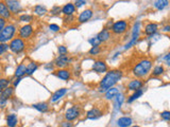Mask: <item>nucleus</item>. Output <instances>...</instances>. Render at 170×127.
<instances>
[{"label": "nucleus", "mask_w": 170, "mask_h": 127, "mask_svg": "<svg viewBox=\"0 0 170 127\" xmlns=\"http://www.w3.org/2000/svg\"><path fill=\"white\" fill-rule=\"evenodd\" d=\"M122 76V72L120 70H112V71H109L108 73L105 74V76L102 78L100 83V91H105V90H109L111 88H113L115 84L119 82V80Z\"/></svg>", "instance_id": "nucleus-1"}, {"label": "nucleus", "mask_w": 170, "mask_h": 127, "mask_svg": "<svg viewBox=\"0 0 170 127\" xmlns=\"http://www.w3.org/2000/svg\"><path fill=\"white\" fill-rule=\"evenodd\" d=\"M151 67H152V62L150 59H143L133 68L132 72L136 77H143L149 73Z\"/></svg>", "instance_id": "nucleus-2"}, {"label": "nucleus", "mask_w": 170, "mask_h": 127, "mask_svg": "<svg viewBox=\"0 0 170 127\" xmlns=\"http://www.w3.org/2000/svg\"><path fill=\"white\" fill-rule=\"evenodd\" d=\"M16 33V27L14 25H7L5 29L0 33V44H5L9 40H12Z\"/></svg>", "instance_id": "nucleus-3"}, {"label": "nucleus", "mask_w": 170, "mask_h": 127, "mask_svg": "<svg viewBox=\"0 0 170 127\" xmlns=\"http://www.w3.org/2000/svg\"><path fill=\"white\" fill-rule=\"evenodd\" d=\"M25 48H26V42L21 38H14L9 44V49L15 54L21 53L25 50Z\"/></svg>", "instance_id": "nucleus-4"}, {"label": "nucleus", "mask_w": 170, "mask_h": 127, "mask_svg": "<svg viewBox=\"0 0 170 127\" xmlns=\"http://www.w3.org/2000/svg\"><path fill=\"white\" fill-rule=\"evenodd\" d=\"M128 29V23L125 20H119V21H116L115 23H113L112 26V32L116 35H119V34H122L127 31Z\"/></svg>", "instance_id": "nucleus-5"}, {"label": "nucleus", "mask_w": 170, "mask_h": 127, "mask_svg": "<svg viewBox=\"0 0 170 127\" xmlns=\"http://www.w3.org/2000/svg\"><path fill=\"white\" fill-rule=\"evenodd\" d=\"M79 116H80V110H79V108L77 107V106H74V107L68 108V109L66 110V112H65V119L68 121V122L78 119Z\"/></svg>", "instance_id": "nucleus-6"}, {"label": "nucleus", "mask_w": 170, "mask_h": 127, "mask_svg": "<svg viewBox=\"0 0 170 127\" xmlns=\"http://www.w3.org/2000/svg\"><path fill=\"white\" fill-rule=\"evenodd\" d=\"M14 93V87H8L2 90L0 94V105H5Z\"/></svg>", "instance_id": "nucleus-7"}, {"label": "nucleus", "mask_w": 170, "mask_h": 127, "mask_svg": "<svg viewBox=\"0 0 170 127\" xmlns=\"http://www.w3.org/2000/svg\"><path fill=\"white\" fill-rule=\"evenodd\" d=\"M32 34H33V27L31 25H25L24 27L20 28L19 36L21 39H27Z\"/></svg>", "instance_id": "nucleus-8"}, {"label": "nucleus", "mask_w": 170, "mask_h": 127, "mask_svg": "<svg viewBox=\"0 0 170 127\" xmlns=\"http://www.w3.org/2000/svg\"><path fill=\"white\" fill-rule=\"evenodd\" d=\"M92 69L97 73H104V72L108 71V66L102 60H97V62H94Z\"/></svg>", "instance_id": "nucleus-9"}, {"label": "nucleus", "mask_w": 170, "mask_h": 127, "mask_svg": "<svg viewBox=\"0 0 170 127\" xmlns=\"http://www.w3.org/2000/svg\"><path fill=\"white\" fill-rule=\"evenodd\" d=\"M69 62L70 59L68 58L67 55H60L54 60V66L58 68H64L69 64Z\"/></svg>", "instance_id": "nucleus-10"}, {"label": "nucleus", "mask_w": 170, "mask_h": 127, "mask_svg": "<svg viewBox=\"0 0 170 127\" xmlns=\"http://www.w3.org/2000/svg\"><path fill=\"white\" fill-rule=\"evenodd\" d=\"M8 8L11 12H13L14 14H17L21 11V5H20L19 1H15V0H9V1H5Z\"/></svg>", "instance_id": "nucleus-11"}, {"label": "nucleus", "mask_w": 170, "mask_h": 127, "mask_svg": "<svg viewBox=\"0 0 170 127\" xmlns=\"http://www.w3.org/2000/svg\"><path fill=\"white\" fill-rule=\"evenodd\" d=\"M0 17L5 20L11 17V11L9 10L5 1H0Z\"/></svg>", "instance_id": "nucleus-12"}, {"label": "nucleus", "mask_w": 170, "mask_h": 127, "mask_svg": "<svg viewBox=\"0 0 170 127\" xmlns=\"http://www.w3.org/2000/svg\"><path fill=\"white\" fill-rule=\"evenodd\" d=\"M92 16H93L92 10L90 9L85 10V11H83L82 13H80V15H79V17H78V21L80 23H86V21H88V20L92 18Z\"/></svg>", "instance_id": "nucleus-13"}, {"label": "nucleus", "mask_w": 170, "mask_h": 127, "mask_svg": "<svg viewBox=\"0 0 170 127\" xmlns=\"http://www.w3.org/2000/svg\"><path fill=\"white\" fill-rule=\"evenodd\" d=\"M74 12H76V7H74V3H66L62 8V13L65 16H72Z\"/></svg>", "instance_id": "nucleus-14"}, {"label": "nucleus", "mask_w": 170, "mask_h": 127, "mask_svg": "<svg viewBox=\"0 0 170 127\" xmlns=\"http://www.w3.org/2000/svg\"><path fill=\"white\" fill-rule=\"evenodd\" d=\"M143 83L141 82V80H131L129 84H128V88H129V90H132V91H136V90L140 89L141 87H143Z\"/></svg>", "instance_id": "nucleus-15"}, {"label": "nucleus", "mask_w": 170, "mask_h": 127, "mask_svg": "<svg viewBox=\"0 0 170 127\" xmlns=\"http://www.w3.org/2000/svg\"><path fill=\"white\" fill-rule=\"evenodd\" d=\"M66 93H67V89H66V88H62V89L56 90V91L53 93V95H52L51 102H53V103L56 102V101H58L60 98H62Z\"/></svg>", "instance_id": "nucleus-16"}, {"label": "nucleus", "mask_w": 170, "mask_h": 127, "mask_svg": "<svg viewBox=\"0 0 170 127\" xmlns=\"http://www.w3.org/2000/svg\"><path fill=\"white\" fill-rule=\"evenodd\" d=\"M132 119L128 118V116H122V118L118 119V121H117V125L119 127H129L132 125Z\"/></svg>", "instance_id": "nucleus-17"}, {"label": "nucleus", "mask_w": 170, "mask_h": 127, "mask_svg": "<svg viewBox=\"0 0 170 127\" xmlns=\"http://www.w3.org/2000/svg\"><path fill=\"white\" fill-rule=\"evenodd\" d=\"M56 76L63 80H68L70 78V71L66 69H60L55 72Z\"/></svg>", "instance_id": "nucleus-18"}, {"label": "nucleus", "mask_w": 170, "mask_h": 127, "mask_svg": "<svg viewBox=\"0 0 170 127\" xmlns=\"http://www.w3.org/2000/svg\"><path fill=\"white\" fill-rule=\"evenodd\" d=\"M101 116H102V112H101V110L98 109V108H93L92 110H90V111L86 113V118L92 119V120L100 118Z\"/></svg>", "instance_id": "nucleus-19"}, {"label": "nucleus", "mask_w": 170, "mask_h": 127, "mask_svg": "<svg viewBox=\"0 0 170 127\" xmlns=\"http://www.w3.org/2000/svg\"><path fill=\"white\" fill-rule=\"evenodd\" d=\"M157 28H159L157 23H148L145 27V34L146 35H152V34H154L157 31Z\"/></svg>", "instance_id": "nucleus-20"}, {"label": "nucleus", "mask_w": 170, "mask_h": 127, "mask_svg": "<svg viewBox=\"0 0 170 127\" xmlns=\"http://www.w3.org/2000/svg\"><path fill=\"white\" fill-rule=\"evenodd\" d=\"M18 123V116L15 113H11L7 118V125L9 127H15Z\"/></svg>", "instance_id": "nucleus-21"}, {"label": "nucleus", "mask_w": 170, "mask_h": 127, "mask_svg": "<svg viewBox=\"0 0 170 127\" xmlns=\"http://www.w3.org/2000/svg\"><path fill=\"white\" fill-rule=\"evenodd\" d=\"M97 37L100 39L101 42L108 41V40L110 39V37H111V33H110V31H109L108 29H104L98 34V36H97Z\"/></svg>", "instance_id": "nucleus-22"}, {"label": "nucleus", "mask_w": 170, "mask_h": 127, "mask_svg": "<svg viewBox=\"0 0 170 127\" xmlns=\"http://www.w3.org/2000/svg\"><path fill=\"white\" fill-rule=\"evenodd\" d=\"M37 68H38L37 62H29V64L27 65V68H26V74H28V75H32V74L37 70Z\"/></svg>", "instance_id": "nucleus-23"}, {"label": "nucleus", "mask_w": 170, "mask_h": 127, "mask_svg": "<svg viewBox=\"0 0 170 127\" xmlns=\"http://www.w3.org/2000/svg\"><path fill=\"white\" fill-rule=\"evenodd\" d=\"M26 68H27V66H26L25 64H20V65L18 66L15 70V76L16 77L21 78V76L25 75L26 74Z\"/></svg>", "instance_id": "nucleus-24"}, {"label": "nucleus", "mask_w": 170, "mask_h": 127, "mask_svg": "<svg viewBox=\"0 0 170 127\" xmlns=\"http://www.w3.org/2000/svg\"><path fill=\"white\" fill-rule=\"evenodd\" d=\"M119 94V90L117 89V88H111V89H109L108 91H106V93H105V98H108V100H111V98H116L117 95Z\"/></svg>", "instance_id": "nucleus-25"}, {"label": "nucleus", "mask_w": 170, "mask_h": 127, "mask_svg": "<svg viewBox=\"0 0 170 127\" xmlns=\"http://www.w3.org/2000/svg\"><path fill=\"white\" fill-rule=\"evenodd\" d=\"M33 108H35L36 110L40 112H46L49 109V106L47 103H38V104H33Z\"/></svg>", "instance_id": "nucleus-26"}, {"label": "nucleus", "mask_w": 170, "mask_h": 127, "mask_svg": "<svg viewBox=\"0 0 170 127\" xmlns=\"http://www.w3.org/2000/svg\"><path fill=\"white\" fill-rule=\"evenodd\" d=\"M168 5H169V1H167V0H159V1H155V2L153 3L154 8H155V9H157V10L165 9Z\"/></svg>", "instance_id": "nucleus-27"}, {"label": "nucleus", "mask_w": 170, "mask_h": 127, "mask_svg": "<svg viewBox=\"0 0 170 127\" xmlns=\"http://www.w3.org/2000/svg\"><path fill=\"white\" fill-rule=\"evenodd\" d=\"M34 13L38 16H42L47 13V9H46L44 5H35V8H34Z\"/></svg>", "instance_id": "nucleus-28"}, {"label": "nucleus", "mask_w": 170, "mask_h": 127, "mask_svg": "<svg viewBox=\"0 0 170 127\" xmlns=\"http://www.w3.org/2000/svg\"><path fill=\"white\" fill-rule=\"evenodd\" d=\"M164 71H165V69H164V67L162 65L159 66H156V67L153 69V72L152 74L154 76H159V75H162V74L164 73Z\"/></svg>", "instance_id": "nucleus-29"}, {"label": "nucleus", "mask_w": 170, "mask_h": 127, "mask_svg": "<svg viewBox=\"0 0 170 127\" xmlns=\"http://www.w3.org/2000/svg\"><path fill=\"white\" fill-rule=\"evenodd\" d=\"M141 94H143V90H141V89L136 90V91H135V93L133 94V95L131 96V98H129V100H128V102H129V103H132L133 101H135V100H136V98H138L139 96L141 95Z\"/></svg>", "instance_id": "nucleus-30"}, {"label": "nucleus", "mask_w": 170, "mask_h": 127, "mask_svg": "<svg viewBox=\"0 0 170 127\" xmlns=\"http://www.w3.org/2000/svg\"><path fill=\"white\" fill-rule=\"evenodd\" d=\"M9 84H10L9 80H7V78H0V89L1 90L9 87Z\"/></svg>", "instance_id": "nucleus-31"}, {"label": "nucleus", "mask_w": 170, "mask_h": 127, "mask_svg": "<svg viewBox=\"0 0 170 127\" xmlns=\"http://www.w3.org/2000/svg\"><path fill=\"white\" fill-rule=\"evenodd\" d=\"M32 19H33V17L31 15H28V14H24L19 17V20L23 23H30V21H32Z\"/></svg>", "instance_id": "nucleus-32"}, {"label": "nucleus", "mask_w": 170, "mask_h": 127, "mask_svg": "<svg viewBox=\"0 0 170 127\" xmlns=\"http://www.w3.org/2000/svg\"><path fill=\"white\" fill-rule=\"evenodd\" d=\"M88 41H90V44L93 46V47H99V46L101 45V41H100V39H99L98 37L90 38V39L88 40Z\"/></svg>", "instance_id": "nucleus-33"}, {"label": "nucleus", "mask_w": 170, "mask_h": 127, "mask_svg": "<svg viewBox=\"0 0 170 127\" xmlns=\"http://www.w3.org/2000/svg\"><path fill=\"white\" fill-rule=\"evenodd\" d=\"M116 107L117 108H120V106H121V104H122V102H123V100H124V98H123V95L122 94H120L119 93L118 95L116 96Z\"/></svg>", "instance_id": "nucleus-34"}, {"label": "nucleus", "mask_w": 170, "mask_h": 127, "mask_svg": "<svg viewBox=\"0 0 170 127\" xmlns=\"http://www.w3.org/2000/svg\"><path fill=\"white\" fill-rule=\"evenodd\" d=\"M100 52H101L100 47H92V49L90 50L88 53H90V55H97V54H99Z\"/></svg>", "instance_id": "nucleus-35"}, {"label": "nucleus", "mask_w": 170, "mask_h": 127, "mask_svg": "<svg viewBox=\"0 0 170 127\" xmlns=\"http://www.w3.org/2000/svg\"><path fill=\"white\" fill-rule=\"evenodd\" d=\"M138 37H139V36H132V39L130 40V42H129V44H127V46L124 47V49H129V48H131V46H133L135 42L137 41Z\"/></svg>", "instance_id": "nucleus-36"}, {"label": "nucleus", "mask_w": 170, "mask_h": 127, "mask_svg": "<svg viewBox=\"0 0 170 127\" xmlns=\"http://www.w3.org/2000/svg\"><path fill=\"white\" fill-rule=\"evenodd\" d=\"M8 49H9V45L8 44H0V55L5 53L8 51Z\"/></svg>", "instance_id": "nucleus-37"}, {"label": "nucleus", "mask_w": 170, "mask_h": 127, "mask_svg": "<svg viewBox=\"0 0 170 127\" xmlns=\"http://www.w3.org/2000/svg\"><path fill=\"white\" fill-rule=\"evenodd\" d=\"M58 53H60V55H66V54H67V52H68L67 48L64 47V46H58Z\"/></svg>", "instance_id": "nucleus-38"}, {"label": "nucleus", "mask_w": 170, "mask_h": 127, "mask_svg": "<svg viewBox=\"0 0 170 127\" xmlns=\"http://www.w3.org/2000/svg\"><path fill=\"white\" fill-rule=\"evenodd\" d=\"M161 116L163 120L165 121H169L170 120V112L169 111H163L161 113Z\"/></svg>", "instance_id": "nucleus-39"}, {"label": "nucleus", "mask_w": 170, "mask_h": 127, "mask_svg": "<svg viewBox=\"0 0 170 127\" xmlns=\"http://www.w3.org/2000/svg\"><path fill=\"white\" fill-rule=\"evenodd\" d=\"M5 26H7V20L0 17V33H1V31L5 28Z\"/></svg>", "instance_id": "nucleus-40"}, {"label": "nucleus", "mask_w": 170, "mask_h": 127, "mask_svg": "<svg viewBox=\"0 0 170 127\" xmlns=\"http://www.w3.org/2000/svg\"><path fill=\"white\" fill-rule=\"evenodd\" d=\"M84 5H86V1H84V0H77L76 2H74V7L76 8H80Z\"/></svg>", "instance_id": "nucleus-41"}, {"label": "nucleus", "mask_w": 170, "mask_h": 127, "mask_svg": "<svg viewBox=\"0 0 170 127\" xmlns=\"http://www.w3.org/2000/svg\"><path fill=\"white\" fill-rule=\"evenodd\" d=\"M49 29L51 30V31H53V32H58V31H60V27H58V25H54V23H51V25L49 26Z\"/></svg>", "instance_id": "nucleus-42"}, {"label": "nucleus", "mask_w": 170, "mask_h": 127, "mask_svg": "<svg viewBox=\"0 0 170 127\" xmlns=\"http://www.w3.org/2000/svg\"><path fill=\"white\" fill-rule=\"evenodd\" d=\"M60 12H62V9H61L60 7H53L51 10V13L54 14V15H56V14H60Z\"/></svg>", "instance_id": "nucleus-43"}, {"label": "nucleus", "mask_w": 170, "mask_h": 127, "mask_svg": "<svg viewBox=\"0 0 170 127\" xmlns=\"http://www.w3.org/2000/svg\"><path fill=\"white\" fill-rule=\"evenodd\" d=\"M74 16H66L65 19H64V21H65L66 23H72L71 20H74Z\"/></svg>", "instance_id": "nucleus-44"}, {"label": "nucleus", "mask_w": 170, "mask_h": 127, "mask_svg": "<svg viewBox=\"0 0 170 127\" xmlns=\"http://www.w3.org/2000/svg\"><path fill=\"white\" fill-rule=\"evenodd\" d=\"M61 127H72V124L70 122H63L62 124H61Z\"/></svg>", "instance_id": "nucleus-45"}, {"label": "nucleus", "mask_w": 170, "mask_h": 127, "mask_svg": "<svg viewBox=\"0 0 170 127\" xmlns=\"http://www.w3.org/2000/svg\"><path fill=\"white\" fill-rule=\"evenodd\" d=\"M20 80H21V78H17V80H15V82L13 83V87H16V86L20 83Z\"/></svg>", "instance_id": "nucleus-46"}, {"label": "nucleus", "mask_w": 170, "mask_h": 127, "mask_svg": "<svg viewBox=\"0 0 170 127\" xmlns=\"http://www.w3.org/2000/svg\"><path fill=\"white\" fill-rule=\"evenodd\" d=\"M164 32H170V26H166L165 28L163 29Z\"/></svg>", "instance_id": "nucleus-47"}, {"label": "nucleus", "mask_w": 170, "mask_h": 127, "mask_svg": "<svg viewBox=\"0 0 170 127\" xmlns=\"http://www.w3.org/2000/svg\"><path fill=\"white\" fill-rule=\"evenodd\" d=\"M165 59L167 60V62H168V60H170V52H169V53L167 54V55L165 56Z\"/></svg>", "instance_id": "nucleus-48"}, {"label": "nucleus", "mask_w": 170, "mask_h": 127, "mask_svg": "<svg viewBox=\"0 0 170 127\" xmlns=\"http://www.w3.org/2000/svg\"><path fill=\"white\" fill-rule=\"evenodd\" d=\"M167 65H168V66H169V67H170V60H168V62H167Z\"/></svg>", "instance_id": "nucleus-49"}, {"label": "nucleus", "mask_w": 170, "mask_h": 127, "mask_svg": "<svg viewBox=\"0 0 170 127\" xmlns=\"http://www.w3.org/2000/svg\"><path fill=\"white\" fill-rule=\"evenodd\" d=\"M131 127H139V126H136V125H135V126H131Z\"/></svg>", "instance_id": "nucleus-50"}, {"label": "nucleus", "mask_w": 170, "mask_h": 127, "mask_svg": "<svg viewBox=\"0 0 170 127\" xmlns=\"http://www.w3.org/2000/svg\"><path fill=\"white\" fill-rule=\"evenodd\" d=\"M1 92H2V90H1V89H0V94H1Z\"/></svg>", "instance_id": "nucleus-51"}]
</instances>
